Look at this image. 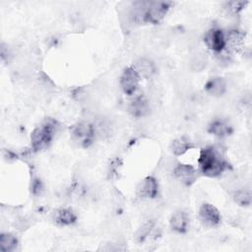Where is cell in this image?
Returning a JSON list of instances; mask_svg holds the SVG:
<instances>
[{
  "label": "cell",
  "mask_w": 252,
  "mask_h": 252,
  "mask_svg": "<svg viewBox=\"0 0 252 252\" xmlns=\"http://www.w3.org/2000/svg\"><path fill=\"white\" fill-rule=\"evenodd\" d=\"M198 163L201 172L209 177L219 176L227 168L220 150L212 146L201 150Z\"/></svg>",
  "instance_id": "cell-1"
},
{
  "label": "cell",
  "mask_w": 252,
  "mask_h": 252,
  "mask_svg": "<svg viewBox=\"0 0 252 252\" xmlns=\"http://www.w3.org/2000/svg\"><path fill=\"white\" fill-rule=\"evenodd\" d=\"M56 127V122L54 120L47 119L34 128L31 134V145L32 150L38 152L47 148L55 135Z\"/></svg>",
  "instance_id": "cell-2"
},
{
  "label": "cell",
  "mask_w": 252,
  "mask_h": 252,
  "mask_svg": "<svg viewBox=\"0 0 252 252\" xmlns=\"http://www.w3.org/2000/svg\"><path fill=\"white\" fill-rule=\"evenodd\" d=\"M96 136L95 127L88 122H78L71 128V139L78 146L88 148Z\"/></svg>",
  "instance_id": "cell-3"
},
{
  "label": "cell",
  "mask_w": 252,
  "mask_h": 252,
  "mask_svg": "<svg viewBox=\"0 0 252 252\" xmlns=\"http://www.w3.org/2000/svg\"><path fill=\"white\" fill-rule=\"evenodd\" d=\"M171 3L167 1H146L143 23L158 24L167 14Z\"/></svg>",
  "instance_id": "cell-4"
},
{
  "label": "cell",
  "mask_w": 252,
  "mask_h": 252,
  "mask_svg": "<svg viewBox=\"0 0 252 252\" xmlns=\"http://www.w3.org/2000/svg\"><path fill=\"white\" fill-rule=\"evenodd\" d=\"M140 81L141 77L135 71V69L132 66L127 67L120 77V87L125 94L130 96L135 95L139 88Z\"/></svg>",
  "instance_id": "cell-5"
},
{
  "label": "cell",
  "mask_w": 252,
  "mask_h": 252,
  "mask_svg": "<svg viewBox=\"0 0 252 252\" xmlns=\"http://www.w3.org/2000/svg\"><path fill=\"white\" fill-rule=\"evenodd\" d=\"M206 46L215 53H220L225 49V33L219 28H212L204 36Z\"/></svg>",
  "instance_id": "cell-6"
},
{
  "label": "cell",
  "mask_w": 252,
  "mask_h": 252,
  "mask_svg": "<svg viewBox=\"0 0 252 252\" xmlns=\"http://www.w3.org/2000/svg\"><path fill=\"white\" fill-rule=\"evenodd\" d=\"M136 195L140 199H154L158 195V183L153 176L145 177L136 188Z\"/></svg>",
  "instance_id": "cell-7"
},
{
  "label": "cell",
  "mask_w": 252,
  "mask_h": 252,
  "mask_svg": "<svg viewBox=\"0 0 252 252\" xmlns=\"http://www.w3.org/2000/svg\"><path fill=\"white\" fill-rule=\"evenodd\" d=\"M199 218L201 222L209 227L217 226L221 220L219 210L215 206L208 203H205L200 207Z\"/></svg>",
  "instance_id": "cell-8"
},
{
  "label": "cell",
  "mask_w": 252,
  "mask_h": 252,
  "mask_svg": "<svg viewBox=\"0 0 252 252\" xmlns=\"http://www.w3.org/2000/svg\"><path fill=\"white\" fill-rule=\"evenodd\" d=\"M245 35L237 30L229 31L225 33V49L230 53H239L244 49Z\"/></svg>",
  "instance_id": "cell-9"
},
{
  "label": "cell",
  "mask_w": 252,
  "mask_h": 252,
  "mask_svg": "<svg viewBox=\"0 0 252 252\" xmlns=\"http://www.w3.org/2000/svg\"><path fill=\"white\" fill-rule=\"evenodd\" d=\"M174 176L185 185L192 184L197 177V170L191 164L177 163L173 168Z\"/></svg>",
  "instance_id": "cell-10"
},
{
  "label": "cell",
  "mask_w": 252,
  "mask_h": 252,
  "mask_svg": "<svg viewBox=\"0 0 252 252\" xmlns=\"http://www.w3.org/2000/svg\"><path fill=\"white\" fill-rule=\"evenodd\" d=\"M189 224V218L184 211H176L173 213L169 220V225L172 230L178 233H184L187 231Z\"/></svg>",
  "instance_id": "cell-11"
},
{
  "label": "cell",
  "mask_w": 252,
  "mask_h": 252,
  "mask_svg": "<svg viewBox=\"0 0 252 252\" xmlns=\"http://www.w3.org/2000/svg\"><path fill=\"white\" fill-rule=\"evenodd\" d=\"M205 90L213 96H220L225 93L226 83L221 77H213L205 84Z\"/></svg>",
  "instance_id": "cell-12"
},
{
  "label": "cell",
  "mask_w": 252,
  "mask_h": 252,
  "mask_svg": "<svg viewBox=\"0 0 252 252\" xmlns=\"http://www.w3.org/2000/svg\"><path fill=\"white\" fill-rule=\"evenodd\" d=\"M141 78L149 79L156 73L155 63L147 58H140L132 66Z\"/></svg>",
  "instance_id": "cell-13"
},
{
  "label": "cell",
  "mask_w": 252,
  "mask_h": 252,
  "mask_svg": "<svg viewBox=\"0 0 252 252\" xmlns=\"http://www.w3.org/2000/svg\"><path fill=\"white\" fill-rule=\"evenodd\" d=\"M53 220L59 225H70L77 220V215L71 209H58L53 214Z\"/></svg>",
  "instance_id": "cell-14"
},
{
  "label": "cell",
  "mask_w": 252,
  "mask_h": 252,
  "mask_svg": "<svg viewBox=\"0 0 252 252\" xmlns=\"http://www.w3.org/2000/svg\"><path fill=\"white\" fill-rule=\"evenodd\" d=\"M208 131L217 137L223 138L232 132V128L226 121L222 119H215L209 125Z\"/></svg>",
  "instance_id": "cell-15"
},
{
  "label": "cell",
  "mask_w": 252,
  "mask_h": 252,
  "mask_svg": "<svg viewBox=\"0 0 252 252\" xmlns=\"http://www.w3.org/2000/svg\"><path fill=\"white\" fill-rule=\"evenodd\" d=\"M129 112L135 117H143L149 112L147 100L142 96H134V99L129 104Z\"/></svg>",
  "instance_id": "cell-16"
},
{
  "label": "cell",
  "mask_w": 252,
  "mask_h": 252,
  "mask_svg": "<svg viewBox=\"0 0 252 252\" xmlns=\"http://www.w3.org/2000/svg\"><path fill=\"white\" fill-rule=\"evenodd\" d=\"M192 143L186 137H179L172 141L170 150L174 156H182L192 148Z\"/></svg>",
  "instance_id": "cell-17"
},
{
  "label": "cell",
  "mask_w": 252,
  "mask_h": 252,
  "mask_svg": "<svg viewBox=\"0 0 252 252\" xmlns=\"http://www.w3.org/2000/svg\"><path fill=\"white\" fill-rule=\"evenodd\" d=\"M18 245L17 237L9 232L1 233L0 235V250L2 252H10L16 249Z\"/></svg>",
  "instance_id": "cell-18"
},
{
  "label": "cell",
  "mask_w": 252,
  "mask_h": 252,
  "mask_svg": "<svg viewBox=\"0 0 252 252\" xmlns=\"http://www.w3.org/2000/svg\"><path fill=\"white\" fill-rule=\"evenodd\" d=\"M232 198L237 205L242 207H249L252 203V194L249 189H238L234 191Z\"/></svg>",
  "instance_id": "cell-19"
},
{
  "label": "cell",
  "mask_w": 252,
  "mask_h": 252,
  "mask_svg": "<svg viewBox=\"0 0 252 252\" xmlns=\"http://www.w3.org/2000/svg\"><path fill=\"white\" fill-rule=\"evenodd\" d=\"M154 221L153 220H148L144 222V224L137 230L135 234V238L138 242H143L148 236H150L153 228H154Z\"/></svg>",
  "instance_id": "cell-20"
},
{
  "label": "cell",
  "mask_w": 252,
  "mask_h": 252,
  "mask_svg": "<svg viewBox=\"0 0 252 252\" xmlns=\"http://www.w3.org/2000/svg\"><path fill=\"white\" fill-rule=\"evenodd\" d=\"M246 4L247 2H244V1H229L224 4L223 8L226 11V13L235 15V14H238L246 6Z\"/></svg>",
  "instance_id": "cell-21"
},
{
  "label": "cell",
  "mask_w": 252,
  "mask_h": 252,
  "mask_svg": "<svg viewBox=\"0 0 252 252\" xmlns=\"http://www.w3.org/2000/svg\"><path fill=\"white\" fill-rule=\"evenodd\" d=\"M41 189H42V186H41L40 181L37 180V179L34 180L33 183H32V192L34 194H37V193H39L41 191Z\"/></svg>",
  "instance_id": "cell-22"
}]
</instances>
